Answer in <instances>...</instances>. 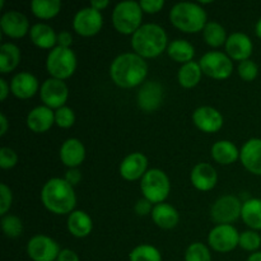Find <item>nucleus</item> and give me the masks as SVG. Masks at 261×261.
I'll list each match as a JSON object with an SVG mask.
<instances>
[{
	"mask_svg": "<svg viewBox=\"0 0 261 261\" xmlns=\"http://www.w3.org/2000/svg\"><path fill=\"white\" fill-rule=\"evenodd\" d=\"M147 75V61L135 53L120 54L110 65V76L120 88L130 89L142 86Z\"/></svg>",
	"mask_w": 261,
	"mask_h": 261,
	"instance_id": "nucleus-1",
	"label": "nucleus"
},
{
	"mask_svg": "<svg viewBox=\"0 0 261 261\" xmlns=\"http://www.w3.org/2000/svg\"><path fill=\"white\" fill-rule=\"evenodd\" d=\"M41 201L43 206L56 216L70 214L75 211L76 195L74 188L61 177L47 180L41 190Z\"/></svg>",
	"mask_w": 261,
	"mask_h": 261,
	"instance_id": "nucleus-2",
	"label": "nucleus"
},
{
	"mask_svg": "<svg viewBox=\"0 0 261 261\" xmlns=\"http://www.w3.org/2000/svg\"><path fill=\"white\" fill-rule=\"evenodd\" d=\"M132 47L143 59H154L167 51L168 36L155 23H145L132 36Z\"/></svg>",
	"mask_w": 261,
	"mask_h": 261,
	"instance_id": "nucleus-3",
	"label": "nucleus"
},
{
	"mask_svg": "<svg viewBox=\"0 0 261 261\" xmlns=\"http://www.w3.org/2000/svg\"><path fill=\"white\" fill-rule=\"evenodd\" d=\"M168 17L171 24L184 33L203 32L208 23L205 9L199 3H177L171 8Z\"/></svg>",
	"mask_w": 261,
	"mask_h": 261,
	"instance_id": "nucleus-4",
	"label": "nucleus"
},
{
	"mask_svg": "<svg viewBox=\"0 0 261 261\" xmlns=\"http://www.w3.org/2000/svg\"><path fill=\"white\" fill-rule=\"evenodd\" d=\"M143 10L140 8L139 2H126L117 3L112 10V24L120 35H134L140 27L143 20Z\"/></svg>",
	"mask_w": 261,
	"mask_h": 261,
	"instance_id": "nucleus-5",
	"label": "nucleus"
},
{
	"mask_svg": "<svg viewBox=\"0 0 261 261\" xmlns=\"http://www.w3.org/2000/svg\"><path fill=\"white\" fill-rule=\"evenodd\" d=\"M143 198L148 199L154 205L166 203L171 193V181L167 173L160 168H150L140 180Z\"/></svg>",
	"mask_w": 261,
	"mask_h": 261,
	"instance_id": "nucleus-6",
	"label": "nucleus"
},
{
	"mask_svg": "<svg viewBox=\"0 0 261 261\" xmlns=\"http://www.w3.org/2000/svg\"><path fill=\"white\" fill-rule=\"evenodd\" d=\"M78 59L71 48L60 47L55 48L47 54L46 58V70L50 74V78L65 81L69 79L76 70Z\"/></svg>",
	"mask_w": 261,
	"mask_h": 261,
	"instance_id": "nucleus-7",
	"label": "nucleus"
},
{
	"mask_svg": "<svg viewBox=\"0 0 261 261\" xmlns=\"http://www.w3.org/2000/svg\"><path fill=\"white\" fill-rule=\"evenodd\" d=\"M203 74L216 81H224L233 73V60L222 51H209L199 60Z\"/></svg>",
	"mask_w": 261,
	"mask_h": 261,
	"instance_id": "nucleus-8",
	"label": "nucleus"
},
{
	"mask_svg": "<svg viewBox=\"0 0 261 261\" xmlns=\"http://www.w3.org/2000/svg\"><path fill=\"white\" fill-rule=\"evenodd\" d=\"M242 201L234 195H223L214 201L211 208V218L217 224H232L241 218Z\"/></svg>",
	"mask_w": 261,
	"mask_h": 261,
	"instance_id": "nucleus-9",
	"label": "nucleus"
},
{
	"mask_svg": "<svg viewBox=\"0 0 261 261\" xmlns=\"http://www.w3.org/2000/svg\"><path fill=\"white\" fill-rule=\"evenodd\" d=\"M240 232L232 224H217L208 234V244L214 251L226 252L233 251L239 247Z\"/></svg>",
	"mask_w": 261,
	"mask_h": 261,
	"instance_id": "nucleus-10",
	"label": "nucleus"
},
{
	"mask_svg": "<svg viewBox=\"0 0 261 261\" xmlns=\"http://www.w3.org/2000/svg\"><path fill=\"white\" fill-rule=\"evenodd\" d=\"M102 27H103L102 13L92 7L82 8L73 18L74 31L83 37H92V36L98 35Z\"/></svg>",
	"mask_w": 261,
	"mask_h": 261,
	"instance_id": "nucleus-11",
	"label": "nucleus"
},
{
	"mask_svg": "<svg viewBox=\"0 0 261 261\" xmlns=\"http://www.w3.org/2000/svg\"><path fill=\"white\" fill-rule=\"evenodd\" d=\"M60 251L58 242L46 234H35L27 242V255L32 261H56Z\"/></svg>",
	"mask_w": 261,
	"mask_h": 261,
	"instance_id": "nucleus-12",
	"label": "nucleus"
},
{
	"mask_svg": "<svg viewBox=\"0 0 261 261\" xmlns=\"http://www.w3.org/2000/svg\"><path fill=\"white\" fill-rule=\"evenodd\" d=\"M40 98L45 106L51 110H59L65 106L69 98V88L64 81L47 78L40 88Z\"/></svg>",
	"mask_w": 261,
	"mask_h": 261,
	"instance_id": "nucleus-13",
	"label": "nucleus"
},
{
	"mask_svg": "<svg viewBox=\"0 0 261 261\" xmlns=\"http://www.w3.org/2000/svg\"><path fill=\"white\" fill-rule=\"evenodd\" d=\"M163 99H165V89L160 82H145L138 91V106L143 112H147V114L157 111L162 106Z\"/></svg>",
	"mask_w": 261,
	"mask_h": 261,
	"instance_id": "nucleus-14",
	"label": "nucleus"
},
{
	"mask_svg": "<svg viewBox=\"0 0 261 261\" xmlns=\"http://www.w3.org/2000/svg\"><path fill=\"white\" fill-rule=\"evenodd\" d=\"M193 122L200 132L214 134L223 127L224 117L214 107L200 106L193 112Z\"/></svg>",
	"mask_w": 261,
	"mask_h": 261,
	"instance_id": "nucleus-15",
	"label": "nucleus"
},
{
	"mask_svg": "<svg viewBox=\"0 0 261 261\" xmlns=\"http://www.w3.org/2000/svg\"><path fill=\"white\" fill-rule=\"evenodd\" d=\"M0 28L3 35L9 38H22L30 33L28 18L18 10H8L0 18Z\"/></svg>",
	"mask_w": 261,
	"mask_h": 261,
	"instance_id": "nucleus-16",
	"label": "nucleus"
},
{
	"mask_svg": "<svg viewBox=\"0 0 261 261\" xmlns=\"http://www.w3.org/2000/svg\"><path fill=\"white\" fill-rule=\"evenodd\" d=\"M224 48H226V54L232 60L241 63L251 58L254 53V43L246 33L233 32L227 38Z\"/></svg>",
	"mask_w": 261,
	"mask_h": 261,
	"instance_id": "nucleus-17",
	"label": "nucleus"
},
{
	"mask_svg": "<svg viewBox=\"0 0 261 261\" xmlns=\"http://www.w3.org/2000/svg\"><path fill=\"white\" fill-rule=\"evenodd\" d=\"M120 176L126 181L142 180L148 172V158L142 152H133L121 161L119 167Z\"/></svg>",
	"mask_w": 261,
	"mask_h": 261,
	"instance_id": "nucleus-18",
	"label": "nucleus"
},
{
	"mask_svg": "<svg viewBox=\"0 0 261 261\" xmlns=\"http://www.w3.org/2000/svg\"><path fill=\"white\" fill-rule=\"evenodd\" d=\"M38 79L30 71H19L10 81V92L19 99H30L40 92Z\"/></svg>",
	"mask_w": 261,
	"mask_h": 261,
	"instance_id": "nucleus-19",
	"label": "nucleus"
},
{
	"mask_svg": "<svg viewBox=\"0 0 261 261\" xmlns=\"http://www.w3.org/2000/svg\"><path fill=\"white\" fill-rule=\"evenodd\" d=\"M25 124L31 132L36 134H42L48 132L55 125V111L47 106H37L28 112L25 117Z\"/></svg>",
	"mask_w": 261,
	"mask_h": 261,
	"instance_id": "nucleus-20",
	"label": "nucleus"
},
{
	"mask_svg": "<svg viewBox=\"0 0 261 261\" xmlns=\"http://www.w3.org/2000/svg\"><path fill=\"white\" fill-rule=\"evenodd\" d=\"M242 166L255 176H261V139L251 138L240 149Z\"/></svg>",
	"mask_w": 261,
	"mask_h": 261,
	"instance_id": "nucleus-21",
	"label": "nucleus"
},
{
	"mask_svg": "<svg viewBox=\"0 0 261 261\" xmlns=\"http://www.w3.org/2000/svg\"><path fill=\"white\" fill-rule=\"evenodd\" d=\"M190 181L196 190L211 191L218 182V173L211 163L200 162L191 170Z\"/></svg>",
	"mask_w": 261,
	"mask_h": 261,
	"instance_id": "nucleus-22",
	"label": "nucleus"
},
{
	"mask_svg": "<svg viewBox=\"0 0 261 261\" xmlns=\"http://www.w3.org/2000/svg\"><path fill=\"white\" fill-rule=\"evenodd\" d=\"M59 155L68 168H78L86 160V147L76 138H69L61 144Z\"/></svg>",
	"mask_w": 261,
	"mask_h": 261,
	"instance_id": "nucleus-23",
	"label": "nucleus"
},
{
	"mask_svg": "<svg viewBox=\"0 0 261 261\" xmlns=\"http://www.w3.org/2000/svg\"><path fill=\"white\" fill-rule=\"evenodd\" d=\"M66 228L75 239H86L93 231V221L84 211H74L68 216Z\"/></svg>",
	"mask_w": 261,
	"mask_h": 261,
	"instance_id": "nucleus-24",
	"label": "nucleus"
},
{
	"mask_svg": "<svg viewBox=\"0 0 261 261\" xmlns=\"http://www.w3.org/2000/svg\"><path fill=\"white\" fill-rule=\"evenodd\" d=\"M30 38L32 43L43 50H53L58 46V33L46 23H36L31 27Z\"/></svg>",
	"mask_w": 261,
	"mask_h": 261,
	"instance_id": "nucleus-25",
	"label": "nucleus"
},
{
	"mask_svg": "<svg viewBox=\"0 0 261 261\" xmlns=\"http://www.w3.org/2000/svg\"><path fill=\"white\" fill-rule=\"evenodd\" d=\"M150 217H152L155 226L162 229L175 228L180 222V214H178L177 209L173 208L168 203H161L154 205Z\"/></svg>",
	"mask_w": 261,
	"mask_h": 261,
	"instance_id": "nucleus-26",
	"label": "nucleus"
},
{
	"mask_svg": "<svg viewBox=\"0 0 261 261\" xmlns=\"http://www.w3.org/2000/svg\"><path fill=\"white\" fill-rule=\"evenodd\" d=\"M211 155L219 165L229 166L240 160V149L231 140H218L212 145Z\"/></svg>",
	"mask_w": 261,
	"mask_h": 261,
	"instance_id": "nucleus-27",
	"label": "nucleus"
},
{
	"mask_svg": "<svg viewBox=\"0 0 261 261\" xmlns=\"http://www.w3.org/2000/svg\"><path fill=\"white\" fill-rule=\"evenodd\" d=\"M167 54L173 61L180 63L181 65H184V64L194 61L195 47H194V45L190 41L177 38V40H173L168 43Z\"/></svg>",
	"mask_w": 261,
	"mask_h": 261,
	"instance_id": "nucleus-28",
	"label": "nucleus"
},
{
	"mask_svg": "<svg viewBox=\"0 0 261 261\" xmlns=\"http://www.w3.org/2000/svg\"><path fill=\"white\" fill-rule=\"evenodd\" d=\"M241 219L244 223L252 231L261 229V199L251 198L247 199L242 204Z\"/></svg>",
	"mask_w": 261,
	"mask_h": 261,
	"instance_id": "nucleus-29",
	"label": "nucleus"
},
{
	"mask_svg": "<svg viewBox=\"0 0 261 261\" xmlns=\"http://www.w3.org/2000/svg\"><path fill=\"white\" fill-rule=\"evenodd\" d=\"M19 47L15 43L5 42L0 46V71L2 74H8L15 70L20 63Z\"/></svg>",
	"mask_w": 261,
	"mask_h": 261,
	"instance_id": "nucleus-30",
	"label": "nucleus"
},
{
	"mask_svg": "<svg viewBox=\"0 0 261 261\" xmlns=\"http://www.w3.org/2000/svg\"><path fill=\"white\" fill-rule=\"evenodd\" d=\"M201 76H203V70H201L199 61L198 63L190 61V63L181 65V68L178 69L177 81L182 88L191 89L200 83Z\"/></svg>",
	"mask_w": 261,
	"mask_h": 261,
	"instance_id": "nucleus-31",
	"label": "nucleus"
},
{
	"mask_svg": "<svg viewBox=\"0 0 261 261\" xmlns=\"http://www.w3.org/2000/svg\"><path fill=\"white\" fill-rule=\"evenodd\" d=\"M203 38L206 45L217 48L226 45L228 36H227L226 28L221 23L216 22V20H211V22L206 23L205 28L203 30Z\"/></svg>",
	"mask_w": 261,
	"mask_h": 261,
	"instance_id": "nucleus-32",
	"label": "nucleus"
},
{
	"mask_svg": "<svg viewBox=\"0 0 261 261\" xmlns=\"http://www.w3.org/2000/svg\"><path fill=\"white\" fill-rule=\"evenodd\" d=\"M31 10L38 19H53L60 13L61 2L60 0H33L31 3Z\"/></svg>",
	"mask_w": 261,
	"mask_h": 261,
	"instance_id": "nucleus-33",
	"label": "nucleus"
},
{
	"mask_svg": "<svg viewBox=\"0 0 261 261\" xmlns=\"http://www.w3.org/2000/svg\"><path fill=\"white\" fill-rule=\"evenodd\" d=\"M129 261H162V254L153 245L142 244L130 251Z\"/></svg>",
	"mask_w": 261,
	"mask_h": 261,
	"instance_id": "nucleus-34",
	"label": "nucleus"
},
{
	"mask_svg": "<svg viewBox=\"0 0 261 261\" xmlns=\"http://www.w3.org/2000/svg\"><path fill=\"white\" fill-rule=\"evenodd\" d=\"M3 232L9 239H18L23 233V222L14 214H7L2 218Z\"/></svg>",
	"mask_w": 261,
	"mask_h": 261,
	"instance_id": "nucleus-35",
	"label": "nucleus"
},
{
	"mask_svg": "<svg viewBox=\"0 0 261 261\" xmlns=\"http://www.w3.org/2000/svg\"><path fill=\"white\" fill-rule=\"evenodd\" d=\"M185 261H212V254L203 242H193L185 251Z\"/></svg>",
	"mask_w": 261,
	"mask_h": 261,
	"instance_id": "nucleus-36",
	"label": "nucleus"
},
{
	"mask_svg": "<svg viewBox=\"0 0 261 261\" xmlns=\"http://www.w3.org/2000/svg\"><path fill=\"white\" fill-rule=\"evenodd\" d=\"M261 246V236L257 231H244L240 233L239 247L249 252H256Z\"/></svg>",
	"mask_w": 261,
	"mask_h": 261,
	"instance_id": "nucleus-37",
	"label": "nucleus"
},
{
	"mask_svg": "<svg viewBox=\"0 0 261 261\" xmlns=\"http://www.w3.org/2000/svg\"><path fill=\"white\" fill-rule=\"evenodd\" d=\"M237 73H239L240 78L244 82H252L259 75V66H257V64L254 60L249 59V60L239 63Z\"/></svg>",
	"mask_w": 261,
	"mask_h": 261,
	"instance_id": "nucleus-38",
	"label": "nucleus"
},
{
	"mask_svg": "<svg viewBox=\"0 0 261 261\" xmlns=\"http://www.w3.org/2000/svg\"><path fill=\"white\" fill-rule=\"evenodd\" d=\"M75 124V114L73 109L64 106L55 111V125L61 129H69Z\"/></svg>",
	"mask_w": 261,
	"mask_h": 261,
	"instance_id": "nucleus-39",
	"label": "nucleus"
},
{
	"mask_svg": "<svg viewBox=\"0 0 261 261\" xmlns=\"http://www.w3.org/2000/svg\"><path fill=\"white\" fill-rule=\"evenodd\" d=\"M18 163V154L14 149L3 147L0 149V167L3 170H10Z\"/></svg>",
	"mask_w": 261,
	"mask_h": 261,
	"instance_id": "nucleus-40",
	"label": "nucleus"
},
{
	"mask_svg": "<svg viewBox=\"0 0 261 261\" xmlns=\"http://www.w3.org/2000/svg\"><path fill=\"white\" fill-rule=\"evenodd\" d=\"M13 203V193L7 184H0V214L7 216Z\"/></svg>",
	"mask_w": 261,
	"mask_h": 261,
	"instance_id": "nucleus-41",
	"label": "nucleus"
},
{
	"mask_svg": "<svg viewBox=\"0 0 261 261\" xmlns=\"http://www.w3.org/2000/svg\"><path fill=\"white\" fill-rule=\"evenodd\" d=\"M140 8L147 14H157L165 8V2L163 0H142L139 2Z\"/></svg>",
	"mask_w": 261,
	"mask_h": 261,
	"instance_id": "nucleus-42",
	"label": "nucleus"
},
{
	"mask_svg": "<svg viewBox=\"0 0 261 261\" xmlns=\"http://www.w3.org/2000/svg\"><path fill=\"white\" fill-rule=\"evenodd\" d=\"M153 208H154L153 203H150L148 199L142 198V199H139L137 203H135L134 211L139 217H145V216H149V214H152Z\"/></svg>",
	"mask_w": 261,
	"mask_h": 261,
	"instance_id": "nucleus-43",
	"label": "nucleus"
},
{
	"mask_svg": "<svg viewBox=\"0 0 261 261\" xmlns=\"http://www.w3.org/2000/svg\"><path fill=\"white\" fill-rule=\"evenodd\" d=\"M64 180H65L68 184H70V185L74 188V186L78 185V184L82 181L81 170H79V168H69V170L65 172V177H64Z\"/></svg>",
	"mask_w": 261,
	"mask_h": 261,
	"instance_id": "nucleus-44",
	"label": "nucleus"
},
{
	"mask_svg": "<svg viewBox=\"0 0 261 261\" xmlns=\"http://www.w3.org/2000/svg\"><path fill=\"white\" fill-rule=\"evenodd\" d=\"M73 45V35L69 31H61L58 33V46L65 48H71Z\"/></svg>",
	"mask_w": 261,
	"mask_h": 261,
	"instance_id": "nucleus-45",
	"label": "nucleus"
},
{
	"mask_svg": "<svg viewBox=\"0 0 261 261\" xmlns=\"http://www.w3.org/2000/svg\"><path fill=\"white\" fill-rule=\"evenodd\" d=\"M56 261H81L78 254L70 249H63L59 254V257Z\"/></svg>",
	"mask_w": 261,
	"mask_h": 261,
	"instance_id": "nucleus-46",
	"label": "nucleus"
},
{
	"mask_svg": "<svg viewBox=\"0 0 261 261\" xmlns=\"http://www.w3.org/2000/svg\"><path fill=\"white\" fill-rule=\"evenodd\" d=\"M10 93V83H8L4 78H0V99L5 101Z\"/></svg>",
	"mask_w": 261,
	"mask_h": 261,
	"instance_id": "nucleus-47",
	"label": "nucleus"
},
{
	"mask_svg": "<svg viewBox=\"0 0 261 261\" xmlns=\"http://www.w3.org/2000/svg\"><path fill=\"white\" fill-rule=\"evenodd\" d=\"M109 5H110L109 0H92V2L89 3V7H92L93 9H96V10H98V12L105 10L107 7H109Z\"/></svg>",
	"mask_w": 261,
	"mask_h": 261,
	"instance_id": "nucleus-48",
	"label": "nucleus"
},
{
	"mask_svg": "<svg viewBox=\"0 0 261 261\" xmlns=\"http://www.w3.org/2000/svg\"><path fill=\"white\" fill-rule=\"evenodd\" d=\"M9 129V121H8L5 114H0V137H4Z\"/></svg>",
	"mask_w": 261,
	"mask_h": 261,
	"instance_id": "nucleus-49",
	"label": "nucleus"
},
{
	"mask_svg": "<svg viewBox=\"0 0 261 261\" xmlns=\"http://www.w3.org/2000/svg\"><path fill=\"white\" fill-rule=\"evenodd\" d=\"M247 261H261V251L252 252L249 256V259H247Z\"/></svg>",
	"mask_w": 261,
	"mask_h": 261,
	"instance_id": "nucleus-50",
	"label": "nucleus"
},
{
	"mask_svg": "<svg viewBox=\"0 0 261 261\" xmlns=\"http://www.w3.org/2000/svg\"><path fill=\"white\" fill-rule=\"evenodd\" d=\"M255 32H256V36L261 40V18L256 22V25H255Z\"/></svg>",
	"mask_w": 261,
	"mask_h": 261,
	"instance_id": "nucleus-51",
	"label": "nucleus"
}]
</instances>
